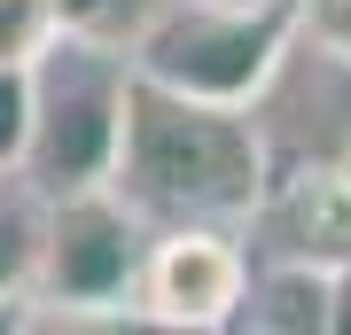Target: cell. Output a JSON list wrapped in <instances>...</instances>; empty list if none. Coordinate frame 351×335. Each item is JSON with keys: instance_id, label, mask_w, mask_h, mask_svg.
I'll return each instance as SVG.
<instances>
[{"instance_id": "cell-1", "label": "cell", "mask_w": 351, "mask_h": 335, "mask_svg": "<svg viewBox=\"0 0 351 335\" xmlns=\"http://www.w3.org/2000/svg\"><path fill=\"white\" fill-rule=\"evenodd\" d=\"M265 179H274L265 133L242 101H203L133 71L110 187L149 226H242Z\"/></svg>"}, {"instance_id": "cell-4", "label": "cell", "mask_w": 351, "mask_h": 335, "mask_svg": "<svg viewBox=\"0 0 351 335\" xmlns=\"http://www.w3.org/2000/svg\"><path fill=\"white\" fill-rule=\"evenodd\" d=\"M141 249H149V219H141L110 179L47 195L32 297L55 304V312H125L133 281H141Z\"/></svg>"}, {"instance_id": "cell-3", "label": "cell", "mask_w": 351, "mask_h": 335, "mask_svg": "<svg viewBox=\"0 0 351 335\" xmlns=\"http://www.w3.org/2000/svg\"><path fill=\"white\" fill-rule=\"evenodd\" d=\"M289 39H297V0H156L125 55L156 86L250 110Z\"/></svg>"}, {"instance_id": "cell-2", "label": "cell", "mask_w": 351, "mask_h": 335, "mask_svg": "<svg viewBox=\"0 0 351 335\" xmlns=\"http://www.w3.org/2000/svg\"><path fill=\"white\" fill-rule=\"evenodd\" d=\"M125 86H133V55L117 39L63 32L32 62V140L16 179L39 195L101 187L117 164V133H125Z\"/></svg>"}, {"instance_id": "cell-5", "label": "cell", "mask_w": 351, "mask_h": 335, "mask_svg": "<svg viewBox=\"0 0 351 335\" xmlns=\"http://www.w3.org/2000/svg\"><path fill=\"white\" fill-rule=\"evenodd\" d=\"M258 133H265V164L274 172H313L351 149V55L313 39L297 24V39L281 47L274 78L250 101Z\"/></svg>"}, {"instance_id": "cell-6", "label": "cell", "mask_w": 351, "mask_h": 335, "mask_svg": "<svg viewBox=\"0 0 351 335\" xmlns=\"http://www.w3.org/2000/svg\"><path fill=\"white\" fill-rule=\"evenodd\" d=\"M242 288H250V249L234 226H156L141 249L133 320L149 327H234Z\"/></svg>"}, {"instance_id": "cell-9", "label": "cell", "mask_w": 351, "mask_h": 335, "mask_svg": "<svg viewBox=\"0 0 351 335\" xmlns=\"http://www.w3.org/2000/svg\"><path fill=\"white\" fill-rule=\"evenodd\" d=\"M63 39V0H0V62L32 71Z\"/></svg>"}, {"instance_id": "cell-12", "label": "cell", "mask_w": 351, "mask_h": 335, "mask_svg": "<svg viewBox=\"0 0 351 335\" xmlns=\"http://www.w3.org/2000/svg\"><path fill=\"white\" fill-rule=\"evenodd\" d=\"M297 24L313 32V39H328V47L351 55V0H297Z\"/></svg>"}, {"instance_id": "cell-10", "label": "cell", "mask_w": 351, "mask_h": 335, "mask_svg": "<svg viewBox=\"0 0 351 335\" xmlns=\"http://www.w3.org/2000/svg\"><path fill=\"white\" fill-rule=\"evenodd\" d=\"M156 0H63V32H86V39H117L133 47V32L149 24Z\"/></svg>"}, {"instance_id": "cell-8", "label": "cell", "mask_w": 351, "mask_h": 335, "mask_svg": "<svg viewBox=\"0 0 351 335\" xmlns=\"http://www.w3.org/2000/svg\"><path fill=\"white\" fill-rule=\"evenodd\" d=\"M39 226H47V195L24 179H0V304H24L39 273Z\"/></svg>"}, {"instance_id": "cell-7", "label": "cell", "mask_w": 351, "mask_h": 335, "mask_svg": "<svg viewBox=\"0 0 351 335\" xmlns=\"http://www.w3.org/2000/svg\"><path fill=\"white\" fill-rule=\"evenodd\" d=\"M234 327H258V335H328L336 327V265L250 258V288H242Z\"/></svg>"}, {"instance_id": "cell-14", "label": "cell", "mask_w": 351, "mask_h": 335, "mask_svg": "<svg viewBox=\"0 0 351 335\" xmlns=\"http://www.w3.org/2000/svg\"><path fill=\"white\" fill-rule=\"evenodd\" d=\"M336 179H343V187H351V149H343V156H336Z\"/></svg>"}, {"instance_id": "cell-11", "label": "cell", "mask_w": 351, "mask_h": 335, "mask_svg": "<svg viewBox=\"0 0 351 335\" xmlns=\"http://www.w3.org/2000/svg\"><path fill=\"white\" fill-rule=\"evenodd\" d=\"M24 140H32V71L0 62V172L24 164Z\"/></svg>"}, {"instance_id": "cell-13", "label": "cell", "mask_w": 351, "mask_h": 335, "mask_svg": "<svg viewBox=\"0 0 351 335\" xmlns=\"http://www.w3.org/2000/svg\"><path fill=\"white\" fill-rule=\"evenodd\" d=\"M336 335H351V258L336 265Z\"/></svg>"}, {"instance_id": "cell-15", "label": "cell", "mask_w": 351, "mask_h": 335, "mask_svg": "<svg viewBox=\"0 0 351 335\" xmlns=\"http://www.w3.org/2000/svg\"><path fill=\"white\" fill-rule=\"evenodd\" d=\"M0 179H8V172H0Z\"/></svg>"}]
</instances>
